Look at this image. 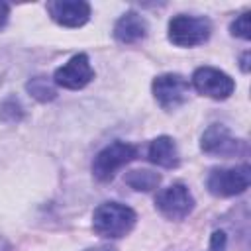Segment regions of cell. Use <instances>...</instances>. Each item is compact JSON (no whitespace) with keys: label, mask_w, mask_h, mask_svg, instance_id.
I'll return each instance as SVG.
<instances>
[{"label":"cell","mask_w":251,"mask_h":251,"mask_svg":"<svg viewBox=\"0 0 251 251\" xmlns=\"http://www.w3.org/2000/svg\"><path fill=\"white\" fill-rule=\"evenodd\" d=\"M249 10H245V12H241L233 22H231V25H229V31H231V35H235V37H241V39H249L251 37V25H249Z\"/></svg>","instance_id":"obj_15"},{"label":"cell","mask_w":251,"mask_h":251,"mask_svg":"<svg viewBox=\"0 0 251 251\" xmlns=\"http://www.w3.org/2000/svg\"><path fill=\"white\" fill-rule=\"evenodd\" d=\"M210 251H226V233L224 231H214L212 241H210Z\"/></svg>","instance_id":"obj_16"},{"label":"cell","mask_w":251,"mask_h":251,"mask_svg":"<svg viewBox=\"0 0 251 251\" xmlns=\"http://www.w3.org/2000/svg\"><path fill=\"white\" fill-rule=\"evenodd\" d=\"M25 88L39 102H49V100H53L57 96V90L53 88V84L45 76H33L31 80H27Z\"/></svg>","instance_id":"obj_14"},{"label":"cell","mask_w":251,"mask_h":251,"mask_svg":"<svg viewBox=\"0 0 251 251\" xmlns=\"http://www.w3.org/2000/svg\"><path fill=\"white\" fill-rule=\"evenodd\" d=\"M135 157H137V147L133 143L116 139L96 153V157L92 161V175L96 180L108 182L116 176V173L124 165L131 163Z\"/></svg>","instance_id":"obj_2"},{"label":"cell","mask_w":251,"mask_h":251,"mask_svg":"<svg viewBox=\"0 0 251 251\" xmlns=\"http://www.w3.org/2000/svg\"><path fill=\"white\" fill-rule=\"evenodd\" d=\"M137 222V214L120 202H102L92 214V229L106 239L127 235Z\"/></svg>","instance_id":"obj_1"},{"label":"cell","mask_w":251,"mask_h":251,"mask_svg":"<svg viewBox=\"0 0 251 251\" xmlns=\"http://www.w3.org/2000/svg\"><path fill=\"white\" fill-rule=\"evenodd\" d=\"M147 31H149L147 20L133 10L122 14L114 25V37L118 43H124V45H131V43L141 41L147 35Z\"/></svg>","instance_id":"obj_11"},{"label":"cell","mask_w":251,"mask_h":251,"mask_svg":"<svg viewBox=\"0 0 251 251\" xmlns=\"http://www.w3.org/2000/svg\"><path fill=\"white\" fill-rule=\"evenodd\" d=\"M94 78V69L86 53L73 55L65 65L53 73V82L67 90H80Z\"/></svg>","instance_id":"obj_8"},{"label":"cell","mask_w":251,"mask_h":251,"mask_svg":"<svg viewBox=\"0 0 251 251\" xmlns=\"http://www.w3.org/2000/svg\"><path fill=\"white\" fill-rule=\"evenodd\" d=\"M47 12L63 27H80L90 20V4L84 0H53L47 4Z\"/></svg>","instance_id":"obj_10"},{"label":"cell","mask_w":251,"mask_h":251,"mask_svg":"<svg viewBox=\"0 0 251 251\" xmlns=\"http://www.w3.org/2000/svg\"><path fill=\"white\" fill-rule=\"evenodd\" d=\"M155 208L167 220H184L194 210V196L182 182H173L155 198Z\"/></svg>","instance_id":"obj_7"},{"label":"cell","mask_w":251,"mask_h":251,"mask_svg":"<svg viewBox=\"0 0 251 251\" xmlns=\"http://www.w3.org/2000/svg\"><path fill=\"white\" fill-rule=\"evenodd\" d=\"M251 182V167L247 163L229 167V169H214L208 175L206 186L214 196H235L249 188Z\"/></svg>","instance_id":"obj_4"},{"label":"cell","mask_w":251,"mask_h":251,"mask_svg":"<svg viewBox=\"0 0 251 251\" xmlns=\"http://www.w3.org/2000/svg\"><path fill=\"white\" fill-rule=\"evenodd\" d=\"M8 18H10V6L6 2H0V29L8 24Z\"/></svg>","instance_id":"obj_17"},{"label":"cell","mask_w":251,"mask_h":251,"mask_svg":"<svg viewBox=\"0 0 251 251\" xmlns=\"http://www.w3.org/2000/svg\"><path fill=\"white\" fill-rule=\"evenodd\" d=\"M84 251H118V249L112 247V245H94V247H88Z\"/></svg>","instance_id":"obj_19"},{"label":"cell","mask_w":251,"mask_h":251,"mask_svg":"<svg viewBox=\"0 0 251 251\" xmlns=\"http://www.w3.org/2000/svg\"><path fill=\"white\" fill-rule=\"evenodd\" d=\"M212 24L204 16L178 14L169 22V41L176 47H196L210 39Z\"/></svg>","instance_id":"obj_3"},{"label":"cell","mask_w":251,"mask_h":251,"mask_svg":"<svg viewBox=\"0 0 251 251\" xmlns=\"http://www.w3.org/2000/svg\"><path fill=\"white\" fill-rule=\"evenodd\" d=\"M151 90H153V98L157 100V104L163 110L171 112V110L180 108L188 100L190 84L178 73H165L153 78Z\"/></svg>","instance_id":"obj_5"},{"label":"cell","mask_w":251,"mask_h":251,"mask_svg":"<svg viewBox=\"0 0 251 251\" xmlns=\"http://www.w3.org/2000/svg\"><path fill=\"white\" fill-rule=\"evenodd\" d=\"M192 86L198 94L212 100H226L235 90L233 78L216 67H198L192 73Z\"/></svg>","instance_id":"obj_6"},{"label":"cell","mask_w":251,"mask_h":251,"mask_svg":"<svg viewBox=\"0 0 251 251\" xmlns=\"http://www.w3.org/2000/svg\"><path fill=\"white\" fill-rule=\"evenodd\" d=\"M200 149L216 157H233L241 149V141L222 124H212L200 137Z\"/></svg>","instance_id":"obj_9"},{"label":"cell","mask_w":251,"mask_h":251,"mask_svg":"<svg viewBox=\"0 0 251 251\" xmlns=\"http://www.w3.org/2000/svg\"><path fill=\"white\" fill-rule=\"evenodd\" d=\"M249 57H251L249 51H245V53L241 55V71H243V73H249Z\"/></svg>","instance_id":"obj_18"},{"label":"cell","mask_w":251,"mask_h":251,"mask_svg":"<svg viewBox=\"0 0 251 251\" xmlns=\"http://www.w3.org/2000/svg\"><path fill=\"white\" fill-rule=\"evenodd\" d=\"M147 157L153 165L157 167H163V169H175L180 161L178 157V149H176V143L173 137L169 135H159L155 137L151 143H149V149H147Z\"/></svg>","instance_id":"obj_12"},{"label":"cell","mask_w":251,"mask_h":251,"mask_svg":"<svg viewBox=\"0 0 251 251\" xmlns=\"http://www.w3.org/2000/svg\"><path fill=\"white\" fill-rule=\"evenodd\" d=\"M126 182L133 188V190H139V192H151L159 186L161 182V175L159 173H153V171H147V169H141V171H131L126 175Z\"/></svg>","instance_id":"obj_13"}]
</instances>
